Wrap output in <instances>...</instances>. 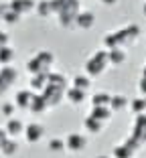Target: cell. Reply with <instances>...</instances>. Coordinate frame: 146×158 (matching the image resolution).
I'll list each match as a JSON object with an SVG mask.
<instances>
[{
    "instance_id": "cell-13",
    "label": "cell",
    "mask_w": 146,
    "mask_h": 158,
    "mask_svg": "<svg viewBox=\"0 0 146 158\" xmlns=\"http://www.w3.org/2000/svg\"><path fill=\"white\" fill-rule=\"evenodd\" d=\"M110 55V65L112 67H118V65H124L128 59V53L126 49H122V47H116V49H110L108 51Z\"/></svg>"
},
{
    "instance_id": "cell-35",
    "label": "cell",
    "mask_w": 146,
    "mask_h": 158,
    "mask_svg": "<svg viewBox=\"0 0 146 158\" xmlns=\"http://www.w3.org/2000/svg\"><path fill=\"white\" fill-rule=\"evenodd\" d=\"M142 75H146V63H144V69H142Z\"/></svg>"
},
{
    "instance_id": "cell-1",
    "label": "cell",
    "mask_w": 146,
    "mask_h": 158,
    "mask_svg": "<svg viewBox=\"0 0 146 158\" xmlns=\"http://www.w3.org/2000/svg\"><path fill=\"white\" fill-rule=\"evenodd\" d=\"M55 65V55L51 51H37L31 59L27 61V71L31 75L37 73H51Z\"/></svg>"
},
{
    "instance_id": "cell-22",
    "label": "cell",
    "mask_w": 146,
    "mask_h": 158,
    "mask_svg": "<svg viewBox=\"0 0 146 158\" xmlns=\"http://www.w3.org/2000/svg\"><path fill=\"white\" fill-rule=\"evenodd\" d=\"M130 112L136 116V114H146V98L144 95H140V98H136V99H130Z\"/></svg>"
},
{
    "instance_id": "cell-20",
    "label": "cell",
    "mask_w": 146,
    "mask_h": 158,
    "mask_svg": "<svg viewBox=\"0 0 146 158\" xmlns=\"http://www.w3.org/2000/svg\"><path fill=\"white\" fill-rule=\"evenodd\" d=\"M14 57H16V53H14V49H12L10 45L0 47V67H4V65H12Z\"/></svg>"
},
{
    "instance_id": "cell-31",
    "label": "cell",
    "mask_w": 146,
    "mask_h": 158,
    "mask_svg": "<svg viewBox=\"0 0 146 158\" xmlns=\"http://www.w3.org/2000/svg\"><path fill=\"white\" fill-rule=\"evenodd\" d=\"M6 140H8V132L4 128H0V148H2V144H4Z\"/></svg>"
},
{
    "instance_id": "cell-34",
    "label": "cell",
    "mask_w": 146,
    "mask_h": 158,
    "mask_svg": "<svg viewBox=\"0 0 146 158\" xmlns=\"http://www.w3.org/2000/svg\"><path fill=\"white\" fill-rule=\"evenodd\" d=\"M142 12H144V16H146V2H144V6H142Z\"/></svg>"
},
{
    "instance_id": "cell-12",
    "label": "cell",
    "mask_w": 146,
    "mask_h": 158,
    "mask_svg": "<svg viewBox=\"0 0 146 158\" xmlns=\"http://www.w3.org/2000/svg\"><path fill=\"white\" fill-rule=\"evenodd\" d=\"M47 83H49V73H37V75H31V85L28 87L33 89L35 93H43Z\"/></svg>"
},
{
    "instance_id": "cell-15",
    "label": "cell",
    "mask_w": 146,
    "mask_h": 158,
    "mask_svg": "<svg viewBox=\"0 0 146 158\" xmlns=\"http://www.w3.org/2000/svg\"><path fill=\"white\" fill-rule=\"evenodd\" d=\"M85 95H87V91H83V89H77L73 87V85H69V89H67L65 93V99L69 103H73V106H79V103L85 102Z\"/></svg>"
},
{
    "instance_id": "cell-19",
    "label": "cell",
    "mask_w": 146,
    "mask_h": 158,
    "mask_svg": "<svg viewBox=\"0 0 146 158\" xmlns=\"http://www.w3.org/2000/svg\"><path fill=\"white\" fill-rule=\"evenodd\" d=\"M0 79H4L6 83L12 87L14 83H16V79H19V71L14 69L12 65H4V67H0Z\"/></svg>"
},
{
    "instance_id": "cell-27",
    "label": "cell",
    "mask_w": 146,
    "mask_h": 158,
    "mask_svg": "<svg viewBox=\"0 0 146 158\" xmlns=\"http://www.w3.org/2000/svg\"><path fill=\"white\" fill-rule=\"evenodd\" d=\"M0 19H2V23H4V24H16L20 19H23V16H20L19 12H14V10L10 8V4H8V10H6V12L2 14Z\"/></svg>"
},
{
    "instance_id": "cell-14",
    "label": "cell",
    "mask_w": 146,
    "mask_h": 158,
    "mask_svg": "<svg viewBox=\"0 0 146 158\" xmlns=\"http://www.w3.org/2000/svg\"><path fill=\"white\" fill-rule=\"evenodd\" d=\"M128 106H130V99H128L124 93H116V95H112V99H110V110H112L114 114L124 112Z\"/></svg>"
},
{
    "instance_id": "cell-7",
    "label": "cell",
    "mask_w": 146,
    "mask_h": 158,
    "mask_svg": "<svg viewBox=\"0 0 146 158\" xmlns=\"http://www.w3.org/2000/svg\"><path fill=\"white\" fill-rule=\"evenodd\" d=\"M94 24H95V14L91 10H79L75 19V27L81 31H90V28H94Z\"/></svg>"
},
{
    "instance_id": "cell-28",
    "label": "cell",
    "mask_w": 146,
    "mask_h": 158,
    "mask_svg": "<svg viewBox=\"0 0 146 158\" xmlns=\"http://www.w3.org/2000/svg\"><path fill=\"white\" fill-rule=\"evenodd\" d=\"M14 112H16V103H14V102L12 103H10V102H4L2 106H0V114H2L6 120H8V118H12Z\"/></svg>"
},
{
    "instance_id": "cell-4",
    "label": "cell",
    "mask_w": 146,
    "mask_h": 158,
    "mask_svg": "<svg viewBox=\"0 0 146 158\" xmlns=\"http://www.w3.org/2000/svg\"><path fill=\"white\" fill-rule=\"evenodd\" d=\"M67 89H69V85H53V83H47V87L43 89V98L47 99L49 110H51V107H57L63 99H65Z\"/></svg>"
},
{
    "instance_id": "cell-21",
    "label": "cell",
    "mask_w": 146,
    "mask_h": 158,
    "mask_svg": "<svg viewBox=\"0 0 146 158\" xmlns=\"http://www.w3.org/2000/svg\"><path fill=\"white\" fill-rule=\"evenodd\" d=\"M71 85H73V87H77V89L87 91V89L91 87V77L87 73H85V75H75V77H73V81H71Z\"/></svg>"
},
{
    "instance_id": "cell-30",
    "label": "cell",
    "mask_w": 146,
    "mask_h": 158,
    "mask_svg": "<svg viewBox=\"0 0 146 158\" xmlns=\"http://www.w3.org/2000/svg\"><path fill=\"white\" fill-rule=\"evenodd\" d=\"M138 91L146 98V75H140V79H138Z\"/></svg>"
},
{
    "instance_id": "cell-18",
    "label": "cell",
    "mask_w": 146,
    "mask_h": 158,
    "mask_svg": "<svg viewBox=\"0 0 146 158\" xmlns=\"http://www.w3.org/2000/svg\"><path fill=\"white\" fill-rule=\"evenodd\" d=\"M35 12L39 14V19H51L53 14H55L51 0H41V2H37V6H35Z\"/></svg>"
},
{
    "instance_id": "cell-6",
    "label": "cell",
    "mask_w": 146,
    "mask_h": 158,
    "mask_svg": "<svg viewBox=\"0 0 146 158\" xmlns=\"http://www.w3.org/2000/svg\"><path fill=\"white\" fill-rule=\"evenodd\" d=\"M65 146H67L69 152H81V150H85V146H87V136L79 134V132H71L65 138Z\"/></svg>"
},
{
    "instance_id": "cell-5",
    "label": "cell",
    "mask_w": 146,
    "mask_h": 158,
    "mask_svg": "<svg viewBox=\"0 0 146 158\" xmlns=\"http://www.w3.org/2000/svg\"><path fill=\"white\" fill-rule=\"evenodd\" d=\"M24 140H27L28 144H39L45 136V126L39 124V122H31V124L24 126Z\"/></svg>"
},
{
    "instance_id": "cell-26",
    "label": "cell",
    "mask_w": 146,
    "mask_h": 158,
    "mask_svg": "<svg viewBox=\"0 0 146 158\" xmlns=\"http://www.w3.org/2000/svg\"><path fill=\"white\" fill-rule=\"evenodd\" d=\"M49 150H51V152H55V154L65 152V150H67L65 138H51V140H49Z\"/></svg>"
},
{
    "instance_id": "cell-16",
    "label": "cell",
    "mask_w": 146,
    "mask_h": 158,
    "mask_svg": "<svg viewBox=\"0 0 146 158\" xmlns=\"http://www.w3.org/2000/svg\"><path fill=\"white\" fill-rule=\"evenodd\" d=\"M47 110H49V103H47V99L43 98V93H35L28 112L31 114H43V112H47Z\"/></svg>"
},
{
    "instance_id": "cell-10",
    "label": "cell",
    "mask_w": 146,
    "mask_h": 158,
    "mask_svg": "<svg viewBox=\"0 0 146 158\" xmlns=\"http://www.w3.org/2000/svg\"><path fill=\"white\" fill-rule=\"evenodd\" d=\"M4 130L8 132L10 138H19V136L24 134V124L19 120V118H8V120H6Z\"/></svg>"
},
{
    "instance_id": "cell-23",
    "label": "cell",
    "mask_w": 146,
    "mask_h": 158,
    "mask_svg": "<svg viewBox=\"0 0 146 158\" xmlns=\"http://www.w3.org/2000/svg\"><path fill=\"white\" fill-rule=\"evenodd\" d=\"M134 154L136 152H134L126 142H122V144H118L114 148V158H134Z\"/></svg>"
},
{
    "instance_id": "cell-17",
    "label": "cell",
    "mask_w": 146,
    "mask_h": 158,
    "mask_svg": "<svg viewBox=\"0 0 146 158\" xmlns=\"http://www.w3.org/2000/svg\"><path fill=\"white\" fill-rule=\"evenodd\" d=\"M104 122H99V120H95V118H91L90 114L85 116V120H83V128H85V132H90V134H102V130H104Z\"/></svg>"
},
{
    "instance_id": "cell-33",
    "label": "cell",
    "mask_w": 146,
    "mask_h": 158,
    "mask_svg": "<svg viewBox=\"0 0 146 158\" xmlns=\"http://www.w3.org/2000/svg\"><path fill=\"white\" fill-rule=\"evenodd\" d=\"M99 2H102L104 6H114L116 2H118V0H99Z\"/></svg>"
},
{
    "instance_id": "cell-8",
    "label": "cell",
    "mask_w": 146,
    "mask_h": 158,
    "mask_svg": "<svg viewBox=\"0 0 146 158\" xmlns=\"http://www.w3.org/2000/svg\"><path fill=\"white\" fill-rule=\"evenodd\" d=\"M33 98H35V91L31 87H28V89H19L16 95H14V103H16L19 110H28V107H31V102H33Z\"/></svg>"
},
{
    "instance_id": "cell-25",
    "label": "cell",
    "mask_w": 146,
    "mask_h": 158,
    "mask_svg": "<svg viewBox=\"0 0 146 158\" xmlns=\"http://www.w3.org/2000/svg\"><path fill=\"white\" fill-rule=\"evenodd\" d=\"M110 99H112V95L110 93H106V91H98V93H94L91 95V106H110Z\"/></svg>"
},
{
    "instance_id": "cell-36",
    "label": "cell",
    "mask_w": 146,
    "mask_h": 158,
    "mask_svg": "<svg viewBox=\"0 0 146 158\" xmlns=\"http://www.w3.org/2000/svg\"><path fill=\"white\" fill-rule=\"evenodd\" d=\"M95 158H110V156H95Z\"/></svg>"
},
{
    "instance_id": "cell-9",
    "label": "cell",
    "mask_w": 146,
    "mask_h": 158,
    "mask_svg": "<svg viewBox=\"0 0 146 158\" xmlns=\"http://www.w3.org/2000/svg\"><path fill=\"white\" fill-rule=\"evenodd\" d=\"M8 4H10V8H12L14 12H19L20 16H24V14L33 12L35 6H37V2H35V0H10Z\"/></svg>"
},
{
    "instance_id": "cell-11",
    "label": "cell",
    "mask_w": 146,
    "mask_h": 158,
    "mask_svg": "<svg viewBox=\"0 0 146 158\" xmlns=\"http://www.w3.org/2000/svg\"><path fill=\"white\" fill-rule=\"evenodd\" d=\"M90 116L95 118V120H99V122H104V124H108V122L112 120L114 112L110 110V106H91Z\"/></svg>"
},
{
    "instance_id": "cell-24",
    "label": "cell",
    "mask_w": 146,
    "mask_h": 158,
    "mask_svg": "<svg viewBox=\"0 0 146 158\" xmlns=\"http://www.w3.org/2000/svg\"><path fill=\"white\" fill-rule=\"evenodd\" d=\"M16 150H19L16 140L8 136V140H6L4 144H2V148H0V154H2V156H14V154H16Z\"/></svg>"
},
{
    "instance_id": "cell-3",
    "label": "cell",
    "mask_w": 146,
    "mask_h": 158,
    "mask_svg": "<svg viewBox=\"0 0 146 158\" xmlns=\"http://www.w3.org/2000/svg\"><path fill=\"white\" fill-rule=\"evenodd\" d=\"M114 35L118 39V47L128 49V47H132L134 43L138 41V37H140V27H138V24H126V27L120 28V31H114Z\"/></svg>"
},
{
    "instance_id": "cell-32",
    "label": "cell",
    "mask_w": 146,
    "mask_h": 158,
    "mask_svg": "<svg viewBox=\"0 0 146 158\" xmlns=\"http://www.w3.org/2000/svg\"><path fill=\"white\" fill-rule=\"evenodd\" d=\"M8 89H10V85L6 83L4 79H0V95H4V93L8 91Z\"/></svg>"
},
{
    "instance_id": "cell-29",
    "label": "cell",
    "mask_w": 146,
    "mask_h": 158,
    "mask_svg": "<svg viewBox=\"0 0 146 158\" xmlns=\"http://www.w3.org/2000/svg\"><path fill=\"white\" fill-rule=\"evenodd\" d=\"M104 45H106V49H108V51H110V49H116V47H118V39H116V35H114V33H108L104 37Z\"/></svg>"
},
{
    "instance_id": "cell-2",
    "label": "cell",
    "mask_w": 146,
    "mask_h": 158,
    "mask_svg": "<svg viewBox=\"0 0 146 158\" xmlns=\"http://www.w3.org/2000/svg\"><path fill=\"white\" fill-rule=\"evenodd\" d=\"M85 73L90 75L91 79L94 77H99V75H104V71L108 69L110 65V55H108V49H99V51L91 53L85 61Z\"/></svg>"
}]
</instances>
